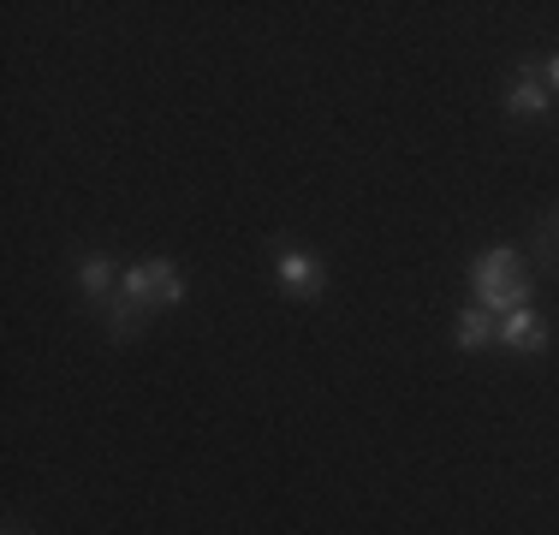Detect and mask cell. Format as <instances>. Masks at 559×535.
Masks as SVG:
<instances>
[{"mask_svg": "<svg viewBox=\"0 0 559 535\" xmlns=\"http://www.w3.org/2000/svg\"><path fill=\"white\" fill-rule=\"evenodd\" d=\"M102 321H108V340H114V345H131V340L143 333V321H150V310H143V304H131V298H119V292H114V298L102 304Z\"/></svg>", "mask_w": 559, "mask_h": 535, "instance_id": "52a82bcc", "label": "cell"}, {"mask_svg": "<svg viewBox=\"0 0 559 535\" xmlns=\"http://www.w3.org/2000/svg\"><path fill=\"white\" fill-rule=\"evenodd\" d=\"M536 66H542V84L559 90V54H548V60H536Z\"/></svg>", "mask_w": 559, "mask_h": 535, "instance_id": "30bf717a", "label": "cell"}, {"mask_svg": "<svg viewBox=\"0 0 559 535\" xmlns=\"http://www.w3.org/2000/svg\"><path fill=\"white\" fill-rule=\"evenodd\" d=\"M548 340H554V321L542 316L536 304L506 310L500 328H495V345H500V352H512V357H542V352H548Z\"/></svg>", "mask_w": 559, "mask_h": 535, "instance_id": "3957f363", "label": "cell"}, {"mask_svg": "<svg viewBox=\"0 0 559 535\" xmlns=\"http://www.w3.org/2000/svg\"><path fill=\"white\" fill-rule=\"evenodd\" d=\"M500 107H506V119H512V126H542V119L554 114V90L542 84V66L536 60L518 66V78L506 84Z\"/></svg>", "mask_w": 559, "mask_h": 535, "instance_id": "7a4b0ae2", "label": "cell"}, {"mask_svg": "<svg viewBox=\"0 0 559 535\" xmlns=\"http://www.w3.org/2000/svg\"><path fill=\"white\" fill-rule=\"evenodd\" d=\"M495 328H500V316H488L483 304H471V310L452 316V345H459L464 357H476V352H488V345H495Z\"/></svg>", "mask_w": 559, "mask_h": 535, "instance_id": "8992f818", "label": "cell"}, {"mask_svg": "<svg viewBox=\"0 0 559 535\" xmlns=\"http://www.w3.org/2000/svg\"><path fill=\"white\" fill-rule=\"evenodd\" d=\"M150 274H155V310H179L185 292H191V286H185V274L167 257H150Z\"/></svg>", "mask_w": 559, "mask_h": 535, "instance_id": "ba28073f", "label": "cell"}, {"mask_svg": "<svg viewBox=\"0 0 559 535\" xmlns=\"http://www.w3.org/2000/svg\"><path fill=\"white\" fill-rule=\"evenodd\" d=\"M7 535H19V530H7Z\"/></svg>", "mask_w": 559, "mask_h": 535, "instance_id": "7c38bea8", "label": "cell"}, {"mask_svg": "<svg viewBox=\"0 0 559 535\" xmlns=\"http://www.w3.org/2000/svg\"><path fill=\"white\" fill-rule=\"evenodd\" d=\"M72 286L84 292L90 310H102V304H108L114 292H119V268H114L108 257H84V262L72 268Z\"/></svg>", "mask_w": 559, "mask_h": 535, "instance_id": "5b68a950", "label": "cell"}, {"mask_svg": "<svg viewBox=\"0 0 559 535\" xmlns=\"http://www.w3.org/2000/svg\"><path fill=\"white\" fill-rule=\"evenodd\" d=\"M119 298H131V304H143V310H155V274H150V262L119 268Z\"/></svg>", "mask_w": 559, "mask_h": 535, "instance_id": "9c48e42d", "label": "cell"}, {"mask_svg": "<svg viewBox=\"0 0 559 535\" xmlns=\"http://www.w3.org/2000/svg\"><path fill=\"white\" fill-rule=\"evenodd\" d=\"M471 298L483 304L488 316L524 310V304L536 298V286H530V274H524V250H512V245H488L483 257L471 262Z\"/></svg>", "mask_w": 559, "mask_h": 535, "instance_id": "6da1fadb", "label": "cell"}, {"mask_svg": "<svg viewBox=\"0 0 559 535\" xmlns=\"http://www.w3.org/2000/svg\"><path fill=\"white\" fill-rule=\"evenodd\" d=\"M542 233H548V238H559V214H554V221H542Z\"/></svg>", "mask_w": 559, "mask_h": 535, "instance_id": "8fae6325", "label": "cell"}, {"mask_svg": "<svg viewBox=\"0 0 559 535\" xmlns=\"http://www.w3.org/2000/svg\"><path fill=\"white\" fill-rule=\"evenodd\" d=\"M274 274L292 298H322V286H328V268L304 245H292V238H274Z\"/></svg>", "mask_w": 559, "mask_h": 535, "instance_id": "277c9868", "label": "cell"}]
</instances>
